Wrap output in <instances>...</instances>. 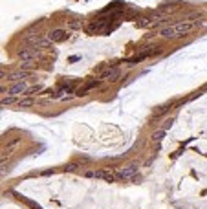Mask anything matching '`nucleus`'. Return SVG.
I'll use <instances>...</instances> for the list:
<instances>
[{
    "mask_svg": "<svg viewBox=\"0 0 207 209\" xmlns=\"http://www.w3.org/2000/svg\"><path fill=\"white\" fill-rule=\"evenodd\" d=\"M193 28H194L193 22H176V24H171V26L161 28L158 35L163 37V39H176V37H183V35H187Z\"/></svg>",
    "mask_w": 207,
    "mask_h": 209,
    "instance_id": "obj_1",
    "label": "nucleus"
},
{
    "mask_svg": "<svg viewBox=\"0 0 207 209\" xmlns=\"http://www.w3.org/2000/svg\"><path fill=\"white\" fill-rule=\"evenodd\" d=\"M35 55H37V50L35 48H24V50L19 52V59L22 61V64H29L35 59Z\"/></svg>",
    "mask_w": 207,
    "mask_h": 209,
    "instance_id": "obj_7",
    "label": "nucleus"
},
{
    "mask_svg": "<svg viewBox=\"0 0 207 209\" xmlns=\"http://www.w3.org/2000/svg\"><path fill=\"white\" fill-rule=\"evenodd\" d=\"M19 104H20V107H31V104H33V99H31V97H24V99L19 101Z\"/></svg>",
    "mask_w": 207,
    "mask_h": 209,
    "instance_id": "obj_11",
    "label": "nucleus"
},
{
    "mask_svg": "<svg viewBox=\"0 0 207 209\" xmlns=\"http://www.w3.org/2000/svg\"><path fill=\"white\" fill-rule=\"evenodd\" d=\"M31 86H29L26 81H20V83H13V86L9 88V94L11 96H28Z\"/></svg>",
    "mask_w": 207,
    "mask_h": 209,
    "instance_id": "obj_5",
    "label": "nucleus"
},
{
    "mask_svg": "<svg viewBox=\"0 0 207 209\" xmlns=\"http://www.w3.org/2000/svg\"><path fill=\"white\" fill-rule=\"evenodd\" d=\"M119 68H115V66H110V68H106V70H103L101 73H99V79L101 81H115L117 77H119Z\"/></svg>",
    "mask_w": 207,
    "mask_h": 209,
    "instance_id": "obj_6",
    "label": "nucleus"
},
{
    "mask_svg": "<svg viewBox=\"0 0 207 209\" xmlns=\"http://www.w3.org/2000/svg\"><path fill=\"white\" fill-rule=\"evenodd\" d=\"M68 37V33L64 31V29H53V31H50L48 33V39L51 40V42H59V40H64Z\"/></svg>",
    "mask_w": 207,
    "mask_h": 209,
    "instance_id": "obj_9",
    "label": "nucleus"
},
{
    "mask_svg": "<svg viewBox=\"0 0 207 209\" xmlns=\"http://www.w3.org/2000/svg\"><path fill=\"white\" fill-rule=\"evenodd\" d=\"M115 176L119 180H136L138 178V167L136 165H128V167H121L115 172Z\"/></svg>",
    "mask_w": 207,
    "mask_h": 209,
    "instance_id": "obj_3",
    "label": "nucleus"
},
{
    "mask_svg": "<svg viewBox=\"0 0 207 209\" xmlns=\"http://www.w3.org/2000/svg\"><path fill=\"white\" fill-rule=\"evenodd\" d=\"M83 176H86V178H99V180H106V182H114L117 178L110 171H84Z\"/></svg>",
    "mask_w": 207,
    "mask_h": 209,
    "instance_id": "obj_2",
    "label": "nucleus"
},
{
    "mask_svg": "<svg viewBox=\"0 0 207 209\" xmlns=\"http://www.w3.org/2000/svg\"><path fill=\"white\" fill-rule=\"evenodd\" d=\"M11 103H15V96H4L2 97V104L6 107V104H11Z\"/></svg>",
    "mask_w": 207,
    "mask_h": 209,
    "instance_id": "obj_12",
    "label": "nucleus"
},
{
    "mask_svg": "<svg viewBox=\"0 0 207 209\" xmlns=\"http://www.w3.org/2000/svg\"><path fill=\"white\" fill-rule=\"evenodd\" d=\"M163 19H165V17H163V13H154V15H150V17H145V19L138 20V26H139V28H150V26L159 24Z\"/></svg>",
    "mask_w": 207,
    "mask_h": 209,
    "instance_id": "obj_4",
    "label": "nucleus"
},
{
    "mask_svg": "<svg viewBox=\"0 0 207 209\" xmlns=\"http://www.w3.org/2000/svg\"><path fill=\"white\" fill-rule=\"evenodd\" d=\"M31 77V72H28V70H17V72H13L11 75H9V81L13 83H20L24 79H29Z\"/></svg>",
    "mask_w": 207,
    "mask_h": 209,
    "instance_id": "obj_8",
    "label": "nucleus"
},
{
    "mask_svg": "<svg viewBox=\"0 0 207 209\" xmlns=\"http://www.w3.org/2000/svg\"><path fill=\"white\" fill-rule=\"evenodd\" d=\"M163 136H165V128H161V130H158V132H154V136H152V141H156V143H159L161 140H163Z\"/></svg>",
    "mask_w": 207,
    "mask_h": 209,
    "instance_id": "obj_10",
    "label": "nucleus"
}]
</instances>
